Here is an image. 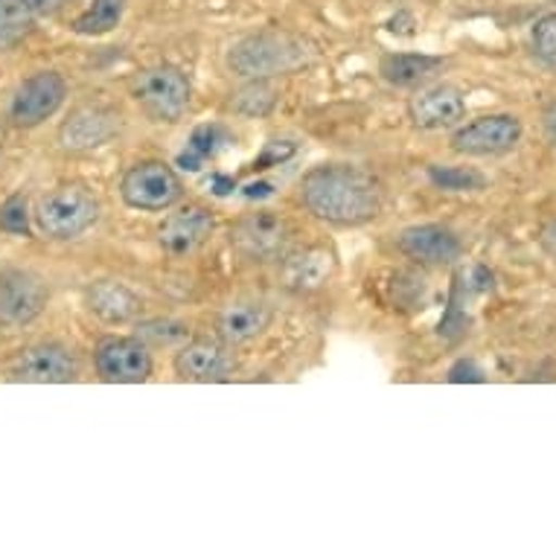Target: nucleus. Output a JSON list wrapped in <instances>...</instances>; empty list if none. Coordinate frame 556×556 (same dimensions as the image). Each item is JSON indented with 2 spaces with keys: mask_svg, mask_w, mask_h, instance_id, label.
<instances>
[{
  "mask_svg": "<svg viewBox=\"0 0 556 556\" xmlns=\"http://www.w3.org/2000/svg\"><path fill=\"white\" fill-rule=\"evenodd\" d=\"M542 123H545V135H547V140H551V147L556 149V100L545 109V114H542Z\"/></svg>",
  "mask_w": 556,
  "mask_h": 556,
  "instance_id": "obj_29",
  "label": "nucleus"
},
{
  "mask_svg": "<svg viewBox=\"0 0 556 556\" xmlns=\"http://www.w3.org/2000/svg\"><path fill=\"white\" fill-rule=\"evenodd\" d=\"M466 114L464 93L455 85H429L420 88L408 102L410 123L422 131H443L457 126Z\"/></svg>",
  "mask_w": 556,
  "mask_h": 556,
  "instance_id": "obj_13",
  "label": "nucleus"
},
{
  "mask_svg": "<svg viewBox=\"0 0 556 556\" xmlns=\"http://www.w3.org/2000/svg\"><path fill=\"white\" fill-rule=\"evenodd\" d=\"M539 248H542L545 254L556 256V219L542 225V230H539Z\"/></svg>",
  "mask_w": 556,
  "mask_h": 556,
  "instance_id": "obj_28",
  "label": "nucleus"
},
{
  "mask_svg": "<svg viewBox=\"0 0 556 556\" xmlns=\"http://www.w3.org/2000/svg\"><path fill=\"white\" fill-rule=\"evenodd\" d=\"M45 280L24 268L0 274V327H27L47 306Z\"/></svg>",
  "mask_w": 556,
  "mask_h": 556,
  "instance_id": "obj_10",
  "label": "nucleus"
},
{
  "mask_svg": "<svg viewBox=\"0 0 556 556\" xmlns=\"http://www.w3.org/2000/svg\"><path fill=\"white\" fill-rule=\"evenodd\" d=\"M396 245L408 260L420 265H452L464 254V245H460L455 230L443 228V225L405 228L396 239Z\"/></svg>",
  "mask_w": 556,
  "mask_h": 556,
  "instance_id": "obj_16",
  "label": "nucleus"
},
{
  "mask_svg": "<svg viewBox=\"0 0 556 556\" xmlns=\"http://www.w3.org/2000/svg\"><path fill=\"white\" fill-rule=\"evenodd\" d=\"M530 45H533V55L539 62L545 64L547 71H556V12L536 21Z\"/></svg>",
  "mask_w": 556,
  "mask_h": 556,
  "instance_id": "obj_25",
  "label": "nucleus"
},
{
  "mask_svg": "<svg viewBox=\"0 0 556 556\" xmlns=\"http://www.w3.org/2000/svg\"><path fill=\"white\" fill-rule=\"evenodd\" d=\"M33 33V10L24 0H0V50L21 45Z\"/></svg>",
  "mask_w": 556,
  "mask_h": 556,
  "instance_id": "obj_22",
  "label": "nucleus"
},
{
  "mask_svg": "<svg viewBox=\"0 0 556 556\" xmlns=\"http://www.w3.org/2000/svg\"><path fill=\"white\" fill-rule=\"evenodd\" d=\"M88 309L105 324H128L140 315V298L117 280H100L85 292Z\"/></svg>",
  "mask_w": 556,
  "mask_h": 556,
  "instance_id": "obj_19",
  "label": "nucleus"
},
{
  "mask_svg": "<svg viewBox=\"0 0 556 556\" xmlns=\"http://www.w3.org/2000/svg\"><path fill=\"white\" fill-rule=\"evenodd\" d=\"M119 131V119L114 111L102 105H83L59 128V143L71 152H91L109 143Z\"/></svg>",
  "mask_w": 556,
  "mask_h": 556,
  "instance_id": "obj_15",
  "label": "nucleus"
},
{
  "mask_svg": "<svg viewBox=\"0 0 556 556\" xmlns=\"http://www.w3.org/2000/svg\"><path fill=\"white\" fill-rule=\"evenodd\" d=\"M76 374H79V367L67 346L55 344V341H41V344L21 350L18 356L12 358L7 379L27 384H67L74 382Z\"/></svg>",
  "mask_w": 556,
  "mask_h": 556,
  "instance_id": "obj_9",
  "label": "nucleus"
},
{
  "mask_svg": "<svg viewBox=\"0 0 556 556\" xmlns=\"http://www.w3.org/2000/svg\"><path fill=\"white\" fill-rule=\"evenodd\" d=\"M429 178L434 187L448 192H466L486 187V178L478 169H466V166H429Z\"/></svg>",
  "mask_w": 556,
  "mask_h": 556,
  "instance_id": "obj_23",
  "label": "nucleus"
},
{
  "mask_svg": "<svg viewBox=\"0 0 556 556\" xmlns=\"http://www.w3.org/2000/svg\"><path fill=\"white\" fill-rule=\"evenodd\" d=\"M280 283L294 294H312L329 283L336 274V254L324 245L298 248L280 256Z\"/></svg>",
  "mask_w": 556,
  "mask_h": 556,
  "instance_id": "obj_14",
  "label": "nucleus"
},
{
  "mask_svg": "<svg viewBox=\"0 0 556 556\" xmlns=\"http://www.w3.org/2000/svg\"><path fill=\"white\" fill-rule=\"evenodd\" d=\"M190 79L173 64L143 67L131 79V100L155 123H178L190 109Z\"/></svg>",
  "mask_w": 556,
  "mask_h": 556,
  "instance_id": "obj_3",
  "label": "nucleus"
},
{
  "mask_svg": "<svg viewBox=\"0 0 556 556\" xmlns=\"http://www.w3.org/2000/svg\"><path fill=\"white\" fill-rule=\"evenodd\" d=\"M274 105V91L263 79H254V83L242 88V91L233 97V111L245 114V117H263L268 114Z\"/></svg>",
  "mask_w": 556,
  "mask_h": 556,
  "instance_id": "obj_24",
  "label": "nucleus"
},
{
  "mask_svg": "<svg viewBox=\"0 0 556 556\" xmlns=\"http://www.w3.org/2000/svg\"><path fill=\"white\" fill-rule=\"evenodd\" d=\"M289 222L274 211H254L242 216L230 230V245L242 260L251 263H274L286 254L289 245Z\"/></svg>",
  "mask_w": 556,
  "mask_h": 556,
  "instance_id": "obj_6",
  "label": "nucleus"
},
{
  "mask_svg": "<svg viewBox=\"0 0 556 556\" xmlns=\"http://www.w3.org/2000/svg\"><path fill=\"white\" fill-rule=\"evenodd\" d=\"M521 123L513 114H486L452 135V149L466 157H498L519 147Z\"/></svg>",
  "mask_w": 556,
  "mask_h": 556,
  "instance_id": "obj_7",
  "label": "nucleus"
},
{
  "mask_svg": "<svg viewBox=\"0 0 556 556\" xmlns=\"http://www.w3.org/2000/svg\"><path fill=\"white\" fill-rule=\"evenodd\" d=\"M452 382H483V376L472 362H460V365L452 370Z\"/></svg>",
  "mask_w": 556,
  "mask_h": 556,
  "instance_id": "obj_27",
  "label": "nucleus"
},
{
  "mask_svg": "<svg viewBox=\"0 0 556 556\" xmlns=\"http://www.w3.org/2000/svg\"><path fill=\"white\" fill-rule=\"evenodd\" d=\"M306 59L298 38L286 33H260L242 38L228 55L230 71L245 79H265L274 74H289Z\"/></svg>",
  "mask_w": 556,
  "mask_h": 556,
  "instance_id": "obj_4",
  "label": "nucleus"
},
{
  "mask_svg": "<svg viewBox=\"0 0 556 556\" xmlns=\"http://www.w3.org/2000/svg\"><path fill=\"white\" fill-rule=\"evenodd\" d=\"M119 195L131 211L164 213L184 195V184L173 166L164 161H140L123 175Z\"/></svg>",
  "mask_w": 556,
  "mask_h": 556,
  "instance_id": "obj_5",
  "label": "nucleus"
},
{
  "mask_svg": "<svg viewBox=\"0 0 556 556\" xmlns=\"http://www.w3.org/2000/svg\"><path fill=\"white\" fill-rule=\"evenodd\" d=\"M97 222H100V201L85 187L64 184L38 199L36 225L47 239L71 242L88 233Z\"/></svg>",
  "mask_w": 556,
  "mask_h": 556,
  "instance_id": "obj_2",
  "label": "nucleus"
},
{
  "mask_svg": "<svg viewBox=\"0 0 556 556\" xmlns=\"http://www.w3.org/2000/svg\"><path fill=\"white\" fill-rule=\"evenodd\" d=\"M230 356L225 341L195 338L175 353V374L184 382H216L228 374Z\"/></svg>",
  "mask_w": 556,
  "mask_h": 556,
  "instance_id": "obj_18",
  "label": "nucleus"
},
{
  "mask_svg": "<svg viewBox=\"0 0 556 556\" xmlns=\"http://www.w3.org/2000/svg\"><path fill=\"white\" fill-rule=\"evenodd\" d=\"M271 318V306L260 298H237V301L225 303L216 315V336L228 346L248 344L256 336H263Z\"/></svg>",
  "mask_w": 556,
  "mask_h": 556,
  "instance_id": "obj_17",
  "label": "nucleus"
},
{
  "mask_svg": "<svg viewBox=\"0 0 556 556\" xmlns=\"http://www.w3.org/2000/svg\"><path fill=\"white\" fill-rule=\"evenodd\" d=\"M102 382L140 384L152 376V353L140 338H105L93 353Z\"/></svg>",
  "mask_w": 556,
  "mask_h": 556,
  "instance_id": "obj_11",
  "label": "nucleus"
},
{
  "mask_svg": "<svg viewBox=\"0 0 556 556\" xmlns=\"http://www.w3.org/2000/svg\"><path fill=\"white\" fill-rule=\"evenodd\" d=\"M126 12V0H93L91 7L74 21L76 36H105L117 27Z\"/></svg>",
  "mask_w": 556,
  "mask_h": 556,
  "instance_id": "obj_21",
  "label": "nucleus"
},
{
  "mask_svg": "<svg viewBox=\"0 0 556 556\" xmlns=\"http://www.w3.org/2000/svg\"><path fill=\"white\" fill-rule=\"evenodd\" d=\"M33 12H53L59 7H64L67 0H24Z\"/></svg>",
  "mask_w": 556,
  "mask_h": 556,
  "instance_id": "obj_30",
  "label": "nucleus"
},
{
  "mask_svg": "<svg viewBox=\"0 0 556 556\" xmlns=\"http://www.w3.org/2000/svg\"><path fill=\"white\" fill-rule=\"evenodd\" d=\"M301 204L327 225L362 228L382 211V190L362 166L320 164L303 175Z\"/></svg>",
  "mask_w": 556,
  "mask_h": 556,
  "instance_id": "obj_1",
  "label": "nucleus"
},
{
  "mask_svg": "<svg viewBox=\"0 0 556 556\" xmlns=\"http://www.w3.org/2000/svg\"><path fill=\"white\" fill-rule=\"evenodd\" d=\"M0 228L10 230L15 237H27L29 233V213H27V199L12 195L3 207H0Z\"/></svg>",
  "mask_w": 556,
  "mask_h": 556,
  "instance_id": "obj_26",
  "label": "nucleus"
},
{
  "mask_svg": "<svg viewBox=\"0 0 556 556\" xmlns=\"http://www.w3.org/2000/svg\"><path fill=\"white\" fill-rule=\"evenodd\" d=\"M213 228H216L213 213L207 207L190 204V207H184V211L173 213L169 219H164V225L157 228V245H161L164 254L184 260V256L195 254L211 239Z\"/></svg>",
  "mask_w": 556,
  "mask_h": 556,
  "instance_id": "obj_12",
  "label": "nucleus"
},
{
  "mask_svg": "<svg viewBox=\"0 0 556 556\" xmlns=\"http://www.w3.org/2000/svg\"><path fill=\"white\" fill-rule=\"evenodd\" d=\"M438 55H422V53H391L382 59V76L391 85L400 88H410V85H420L422 79H429L440 67Z\"/></svg>",
  "mask_w": 556,
  "mask_h": 556,
  "instance_id": "obj_20",
  "label": "nucleus"
},
{
  "mask_svg": "<svg viewBox=\"0 0 556 556\" xmlns=\"http://www.w3.org/2000/svg\"><path fill=\"white\" fill-rule=\"evenodd\" d=\"M64 97H67V83L62 79V74H55V71L33 74L29 79H24V83L18 85V91L12 93V102H10L12 126H18V128L41 126L45 119H50L55 111L62 109Z\"/></svg>",
  "mask_w": 556,
  "mask_h": 556,
  "instance_id": "obj_8",
  "label": "nucleus"
}]
</instances>
